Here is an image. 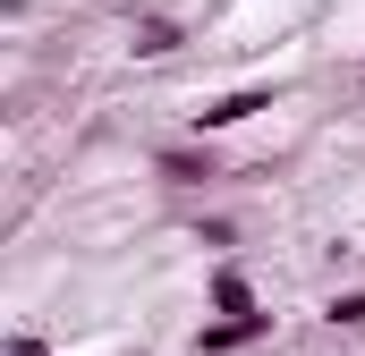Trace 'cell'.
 Returning <instances> with one entry per match:
<instances>
[{"label":"cell","instance_id":"1","mask_svg":"<svg viewBox=\"0 0 365 356\" xmlns=\"http://www.w3.org/2000/svg\"><path fill=\"white\" fill-rule=\"evenodd\" d=\"M153 178H170V187H204V178H221V162H212V145H162V153H153Z\"/></svg>","mask_w":365,"mask_h":356},{"label":"cell","instance_id":"2","mask_svg":"<svg viewBox=\"0 0 365 356\" xmlns=\"http://www.w3.org/2000/svg\"><path fill=\"white\" fill-rule=\"evenodd\" d=\"M255 110H272V85H238V93H221V102H204V110H195V136L238 127V119H255Z\"/></svg>","mask_w":365,"mask_h":356},{"label":"cell","instance_id":"3","mask_svg":"<svg viewBox=\"0 0 365 356\" xmlns=\"http://www.w3.org/2000/svg\"><path fill=\"white\" fill-rule=\"evenodd\" d=\"M264 331H272V314H221V323L195 331V356H230V348H247V340H264Z\"/></svg>","mask_w":365,"mask_h":356},{"label":"cell","instance_id":"4","mask_svg":"<svg viewBox=\"0 0 365 356\" xmlns=\"http://www.w3.org/2000/svg\"><path fill=\"white\" fill-rule=\"evenodd\" d=\"M204 297H212V314H264V305H255V280H247L238 263H212Z\"/></svg>","mask_w":365,"mask_h":356},{"label":"cell","instance_id":"5","mask_svg":"<svg viewBox=\"0 0 365 356\" xmlns=\"http://www.w3.org/2000/svg\"><path fill=\"white\" fill-rule=\"evenodd\" d=\"M162 51H179V26L170 17H145L136 26V60H162Z\"/></svg>","mask_w":365,"mask_h":356},{"label":"cell","instance_id":"6","mask_svg":"<svg viewBox=\"0 0 365 356\" xmlns=\"http://www.w3.org/2000/svg\"><path fill=\"white\" fill-rule=\"evenodd\" d=\"M323 314H331V331H365V288H340Z\"/></svg>","mask_w":365,"mask_h":356},{"label":"cell","instance_id":"7","mask_svg":"<svg viewBox=\"0 0 365 356\" xmlns=\"http://www.w3.org/2000/svg\"><path fill=\"white\" fill-rule=\"evenodd\" d=\"M9 356H43V340H34V331H17V340H9Z\"/></svg>","mask_w":365,"mask_h":356}]
</instances>
